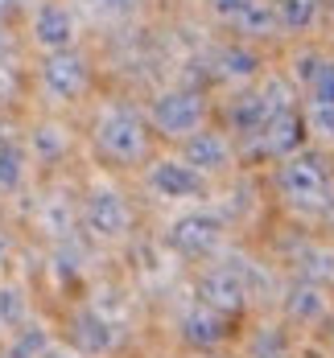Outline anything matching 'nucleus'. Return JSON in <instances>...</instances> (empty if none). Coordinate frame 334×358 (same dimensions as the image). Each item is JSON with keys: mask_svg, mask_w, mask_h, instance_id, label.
Listing matches in <instances>:
<instances>
[{"mask_svg": "<svg viewBox=\"0 0 334 358\" xmlns=\"http://www.w3.org/2000/svg\"><path fill=\"white\" fill-rule=\"evenodd\" d=\"M277 185H281V198L305 210V215H318V210H330L334 202V181L330 169L322 157L314 152H293L281 161V173H277Z\"/></svg>", "mask_w": 334, "mask_h": 358, "instance_id": "1", "label": "nucleus"}, {"mask_svg": "<svg viewBox=\"0 0 334 358\" xmlns=\"http://www.w3.org/2000/svg\"><path fill=\"white\" fill-rule=\"evenodd\" d=\"M95 144L116 165H137L148 152V128L128 103H108L95 120Z\"/></svg>", "mask_w": 334, "mask_h": 358, "instance_id": "2", "label": "nucleus"}, {"mask_svg": "<svg viewBox=\"0 0 334 358\" xmlns=\"http://www.w3.org/2000/svg\"><path fill=\"white\" fill-rule=\"evenodd\" d=\"M207 124V103L198 91H186V87H174V91H161L153 99V128L161 136H174V141H186L190 132H198Z\"/></svg>", "mask_w": 334, "mask_h": 358, "instance_id": "3", "label": "nucleus"}, {"mask_svg": "<svg viewBox=\"0 0 334 358\" xmlns=\"http://www.w3.org/2000/svg\"><path fill=\"white\" fill-rule=\"evenodd\" d=\"M37 78H41V91L54 103H74L91 83V62L83 54H74V50H54V54L41 58Z\"/></svg>", "mask_w": 334, "mask_h": 358, "instance_id": "4", "label": "nucleus"}, {"mask_svg": "<svg viewBox=\"0 0 334 358\" xmlns=\"http://www.w3.org/2000/svg\"><path fill=\"white\" fill-rule=\"evenodd\" d=\"M165 239H169V248L178 251L182 259H207L211 251L219 248L223 222L215 215H207V210H190V215L174 218V227L165 231Z\"/></svg>", "mask_w": 334, "mask_h": 358, "instance_id": "5", "label": "nucleus"}, {"mask_svg": "<svg viewBox=\"0 0 334 358\" xmlns=\"http://www.w3.org/2000/svg\"><path fill=\"white\" fill-rule=\"evenodd\" d=\"M83 222H87V231L95 239H124L128 227H132V210H128V202H124L120 189L99 185L87 198V206H83Z\"/></svg>", "mask_w": 334, "mask_h": 358, "instance_id": "6", "label": "nucleus"}, {"mask_svg": "<svg viewBox=\"0 0 334 358\" xmlns=\"http://www.w3.org/2000/svg\"><path fill=\"white\" fill-rule=\"evenodd\" d=\"M198 301H202L207 309L223 313V317L235 313V309H244V301H248V285H244L239 268H227V264L207 268L202 280H198Z\"/></svg>", "mask_w": 334, "mask_h": 358, "instance_id": "7", "label": "nucleus"}, {"mask_svg": "<svg viewBox=\"0 0 334 358\" xmlns=\"http://www.w3.org/2000/svg\"><path fill=\"white\" fill-rule=\"evenodd\" d=\"M29 34H34V41L46 50V54H54V50H71L74 37H78V17H74L67 4H58V0L37 4L34 21H29Z\"/></svg>", "mask_w": 334, "mask_h": 358, "instance_id": "8", "label": "nucleus"}, {"mask_svg": "<svg viewBox=\"0 0 334 358\" xmlns=\"http://www.w3.org/2000/svg\"><path fill=\"white\" fill-rule=\"evenodd\" d=\"M207 8L235 25L239 34L248 37H264V34H277V13H272V0H207Z\"/></svg>", "mask_w": 334, "mask_h": 358, "instance_id": "9", "label": "nucleus"}, {"mask_svg": "<svg viewBox=\"0 0 334 358\" xmlns=\"http://www.w3.org/2000/svg\"><path fill=\"white\" fill-rule=\"evenodd\" d=\"M148 185L157 198H169V202H182V198H198L207 189V178L198 169H190L182 157L178 161H157L148 169Z\"/></svg>", "mask_w": 334, "mask_h": 358, "instance_id": "10", "label": "nucleus"}, {"mask_svg": "<svg viewBox=\"0 0 334 358\" xmlns=\"http://www.w3.org/2000/svg\"><path fill=\"white\" fill-rule=\"evenodd\" d=\"M182 161L190 169H198L202 178H207V173H223V169L231 165V141H227L223 132L198 128V132H190L182 141Z\"/></svg>", "mask_w": 334, "mask_h": 358, "instance_id": "11", "label": "nucleus"}, {"mask_svg": "<svg viewBox=\"0 0 334 358\" xmlns=\"http://www.w3.org/2000/svg\"><path fill=\"white\" fill-rule=\"evenodd\" d=\"M301 132H305V120H301L297 111H285V115L268 120V128L256 136V144H260V152H264V157H277V161H285V157H293V152H297Z\"/></svg>", "mask_w": 334, "mask_h": 358, "instance_id": "12", "label": "nucleus"}, {"mask_svg": "<svg viewBox=\"0 0 334 358\" xmlns=\"http://www.w3.org/2000/svg\"><path fill=\"white\" fill-rule=\"evenodd\" d=\"M74 346L83 350V355H108L111 346H116V325L99 313V309H83V313H74Z\"/></svg>", "mask_w": 334, "mask_h": 358, "instance_id": "13", "label": "nucleus"}, {"mask_svg": "<svg viewBox=\"0 0 334 358\" xmlns=\"http://www.w3.org/2000/svg\"><path fill=\"white\" fill-rule=\"evenodd\" d=\"M285 313H289V322H297V325L322 322V317H326V288L318 285V280L293 285L289 296H285Z\"/></svg>", "mask_w": 334, "mask_h": 358, "instance_id": "14", "label": "nucleus"}, {"mask_svg": "<svg viewBox=\"0 0 334 358\" xmlns=\"http://www.w3.org/2000/svg\"><path fill=\"white\" fill-rule=\"evenodd\" d=\"M182 338L190 346H198V350H211V346H219L227 338V322H223V313L198 305V309H190L182 317Z\"/></svg>", "mask_w": 334, "mask_h": 358, "instance_id": "15", "label": "nucleus"}, {"mask_svg": "<svg viewBox=\"0 0 334 358\" xmlns=\"http://www.w3.org/2000/svg\"><path fill=\"white\" fill-rule=\"evenodd\" d=\"M268 120H277V115L264 108V99L256 95V87L231 103V132H235V136H248V141H256L260 132L268 128Z\"/></svg>", "mask_w": 334, "mask_h": 358, "instance_id": "16", "label": "nucleus"}, {"mask_svg": "<svg viewBox=\"0 0 334 358\" xmlns=\"http://www.w3.org/2000/svg\"><path fill=\"white\" fill-rule=\"evenodd\" d=\"M37 222H41V231L46 235H54L58 243L62 239H71L74 231V202L67 194H50L46 202H41V210H37Z\"/></svg>", "mask_w": 334, "mask_h": 358, "instance_id": "17", "label": "nucleus"}, {"mask_svg": "<svg viewBox=\"0 0 334 358\" xmlns=\"http://www.w3.org/2000/svg\"><path fill=\"white\" fill-rule=\"evenodd\" d=\"M272 13H277V29L305 34V29L318 21L322 4H318V0H272Z\"/></svg>", "mask_w": 334, "mask_h": 358, "instance_id": "18", "label": "nucleus"}, {"mask_svg": "<svg viewBox=\"0 0 334 358\" xmlns=\"http://www.w3.org/2000/svg\"><path fill=\"white\" fill-rule=\"evenodd\" d=\"M215 62H219L215 74L231 78V83H252V78H256V54H252V50L227 45V50H219V58H215Z\"/></svg>", "mask_w": 334, "mask_h": 358, "instance_id": "19", "label": "nucleus"}, {"mask_svg": "<svg viewBox=\"0 0 334 358\" xmlns=\"http://www.w3.org/2000/svg\"><path fill=\"white\" fill-rule=\"evenodd\" d=\"M25 181V148L13 136H0V189H21Z\"/></svg>", "mask_w": 334, "mask_h": 358, "instance_id": "20", "label": "nucleus"}, {"mask_svg": "<svg viewBox=\"0 0 334 358\" xmlns=\"http://www.w3.org/2000/svg\"><path fill=\"white\" fill-rule=\"evenodd\" d=\"M67 128L62 124H37L34 132H29V148H34V157L41 161H58L62 152H67Z\"/></svg>", "mask_w": 334, "mask_h": 358, "instance_id": "21", "label": "nucleus"}, {"mask_svg": "<svg viewBox=\"0 0 334 358\" xmlns=\"http://www.w3.org/2000/svg\"><path fill=\"white\" fill-rule=\"evenodd\" d=\"M46 350H50V334H46V325H25V329H17V338L8 342L4 358H41Z\"/></svg>", "mask_w": 334, "mask_h": 358, "instance_id": "22", "label": "nucleus"}, {"mask_svg": "<svg viewBox=\"0 0 334 358\" xmlns=\"http://www.w3.org/2000/svg\"><path fill=\"white\" fill-rule=\"evenodd\" d=\"M25 317H29L25 292L17 285H0V325H25Z\"/></svg>", "mask_w": 334, "mask_h": 358, "instance_id": "23", "label": "nucleus"}, {"mask_svg": "<svg viewBox=\"0 0 334 358\" xmlns=\"http://www.w3.org/2000/svg\"><path fill=\"white\" fill-rule=\"evenodd\" d=\"M305 132L318 141H334V103H309L305 108Z\"/></svg>", "mask_w": 334, "mask_h": 358, "instance_id": "24", "label": "nucleus"}, {"mask_svg": "<svg viewBox=\"0 0 334 358\" xmlns=\"http://www.w3.org/2000/svg\"><path fill=\"white\" fill-rule=\"evenodd\" d=\"M145 0H83L87 13H95L99 21H120V17H132Z\"/></svg>", "mask_w": 334, "mask_h": 358, "instance_id": "25", "label": "nucleus"}, {"mask_svg": "<svg viewBox=\"0 0 334 358\" xmlns=\"http://www.w3.org/2000/svg\"><path fill=\"white\" fill-rule=\"evenodd\" d=\"M309 103H334V62H322V71L305 83Z\"/></svg>", "mask_w": 334, "mask_h": 358, "instance_id": "26", "label": "nucleus"}, {"mask_svg": "<svg viewBox=\"0 0 334 358\" xmlns=\"http://www.w3.org/2000/svg\"><path fill=\"white\" fill-rule=\"evenodd\" d=\"M252 358H289V346L277 329H264L256 342H252Z\"/></svg>", "mask_w": 334, "mask_h": 358, "instance_id": "27", "label": "nucleus"}, {"mask_svg": "<svg viewBox=\"0 0 334 358\" xmlns=\"http://www.w3.org/2000/svg\"><path fill=\"white\" fill-rule=\"evenodd\" d=\"M17 91H21V74H17V66H13V62H0V108L13 103Z\"/></svg>", "mask_w": 334, "mask_h": 358, "instance_id": "28", "label": "nucleus"}, {"mask_svg": "<svg viewBox=\"0 0 334 358\" xmlns=\"http://www.w3.org/2000/svg\"><path fill=\"white\" fill-rule=\"evenodd\" d=\"M8 58H13V34L0 25V62H8Z\"/></svg>", "mask_w": 334, "mask_h": 358, "instance_id": "29", "label": "nucleus"}, {"mask_svg": "<svg viewBox=\"0 0 334 358\" xmlns=\"http://www.w3.org/2000/svg\"><path fill=\"white\" fill-rule=\"evenodd\" d=\"M8 255H13V239H8V235L0 231V268L8 264Z\"/></svg>", "mask_w": 334, "mask_h": 358, "instance_id": "30", "label": "nucleus"}, {"mask_svg": "<svg viewBox=\"0 0 334 358\" xmlns=\"http://www.w3.org/2000/svg\"><path fill=\"white\" fill-rule=\"evenodd\" d=\"M41 358H78V355H74V350H54V346H50Z\"/></svg>", "mask_w": 334, "mask_h": 358, "instance_id": "31", "label": "nucleus"}, {"mask_svg": "<svg viewBox=\"0 0 334 358\" xmlns=\"http://www.w3.org/2000/svg\"><path fill=\"white\" fill-rule=\"evenodd\" d=\"M17 4H21V0H0V17H4V13H13Z\"/></svg>", "mask_w": 334, "mask_h": 358, "instance_id": "32", "label": "nucleus"}]
</instances>
